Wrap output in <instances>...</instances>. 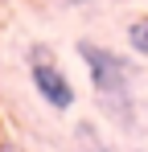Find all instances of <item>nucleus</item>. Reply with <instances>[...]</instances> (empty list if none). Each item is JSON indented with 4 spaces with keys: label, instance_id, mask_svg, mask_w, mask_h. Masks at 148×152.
I'll return each instance as SVG.
<instances>
[{
    "label": "nucleus",
    "instance_id": "obj_1",
    "mask_svg": "<svg viewBox=\"0 0 148 152\" xmlns=\"http://www.w3.org/2000/svg\"><path fill=\"white\" fill-rule=\"evenodd\" d=\"M78 58L86 62L91 82H95L103 107L115 115V124L132 127V66L123 62L119 53L103 50L95 41H78Z\"/></svg>",
    "mask_w": 148,
    "mask_h": 152
},
{
    "label": "nucleus",
    "instance_id": "obj_2",
    "mask_svg": "<svg viewBox=\"0 0 148 152\" xmlns=\"http://www.w3.org/2000/svg\"><path fill=\"white\" fill-rule=\"evenodd\" d=\"M29 78H33V86H37V95L53 107V111H70L74 107V86L70 78L58 70V62H49L41 50H33V62H29Z\"/></svg>",
    "mask_w": 148,
    "mask_h": 152
},
{
    "label": "nucleus",
    "instance_id": "obj_3",
    "mask_svg": "<svg viewBox=\"0 0 148 152\" xmlns=\"http://www.w3.org/2000/svg\"><path fill=\"white\" fill-rule=\"evenodd\" d=\"M127 45L140 53V58H148V17H136L127 25Z\"/></svg>",
    "mask_w": 148,
    "mask_h": 152
},
{
    "label": "nucleus",
    "instance_id": "obj_4",
    "mask_svg": "<svg viewBox=\"0 0 148 152\" xmlns=\"http://www.w3.org/2000/svg\"><path fill=\"white\" fill-rule=\"evenodd\" d=\"M74 140H78V148H82V152H107V148H103V140H99V132H95L91 124H78V127H74Z\"/></svg>",
    "mask_w": 148,
    "mask_h": 152
},
{
    "label": "nucleus",
    "instance_id": "obj_5",
    "mask_svg": "<svg viewBox=\"0 0 148 152\" xmlns=\"http://www.w3.org/2000/svg\"><path fill=\"white\" fill-rule=\"evenodd\" d=\"M140 152H144V148H140Z\"/></svg>",
    "mask_w": 148,
    "mask_h": 152
}]
</instances>
